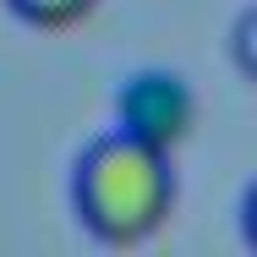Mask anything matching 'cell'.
<instances>
[{"mask_svg":"<svg viewBox=\"0 0 257 257\" xmlns=\"http://www.w3.org/2000/svg\"><path fill=\"white\" fill-rule=\"evenodd\" d=\"M71 208L99 246L132 252L154 241L175 208V164L164 148L109 126L71 164Z\"/></svg>","mask_w":257,"mask_h":257,"instance_id":"6da1fadb","label":"cell"},{"mask_svg":"<svg viewBox=\"0 0 257 257\" xmlns=\"http://www.w3.org/2000/svg\"><path fill=\"white\" fill-rule=\"evenodd\" d=\"M197 126V93L181 71L170 66H143L115 88V132L175 154Z\"/></svg>","mask_w":257,"mask_h":257,"instance_id":"7a4b0ae2","label":"cell"},{"mask_svg":"<svg viewBox=\"0 0 257 257\" xmlns=\"http://www.w3.org/2000/svg\"><path fill=\"white\" fill-rule=\"evenodd\" d=\"M28 28H39V33H60V28H77L82 17H93V6L99 0H6Z\"/></svg>","mask_w":257,"mask_h":257,"instance_id":"3957f363","label":"cell"}]
</instances>
